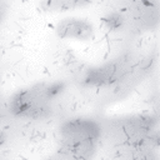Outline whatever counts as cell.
Here are the masks:
<instances>
[{
	"label": "cell",
	"mask_w": 160,
	"mask_h": 160,
	"mask_svg": "<svg viewBox=\"0 0 160 160\" xmlns=\"http://www.w3.org/2000/svg\"><path fill=\"white\" fill-rule=\"evenodd\" d=\"M56 31L60 38H75L79 40H86L92 34L90 24L78 19H64L59 22Z\"/></svg>",
	"instance_id": "1"
},
{
	"label": "cell",
	"mask_w": 160,
	"mask_h": 160,
	"mask_svg": "<svg viewBox=\"0 0 160 160\" xmlns=\"http://www.w3.org/2000/svg\"><path fill=\"white\" fill-rule=\"evenodd\" d=\"M85 2L82 1H45L41 4V6L45 9V10H68V9H71V8H75V6H79V5H84Z\"/></svg>",
	"instance_id": "2"
},
{
	"label": "cell",
	"mask_w": 160,
	"mask_h": 160,
	"mask_svg": "<svg viewBox=\"0 0 160 160\" xmlns=\"http://www.w3.org/2000/svg\"><path fill=\"white\" fill-rule=\"evenodd\" d=\"M106 24H108V26L110 29H118V28H120L122 25V20L118 15H111V16H109L106 19Z\"/></svg>",
	"instance_id": "3"
}]
</instances>
